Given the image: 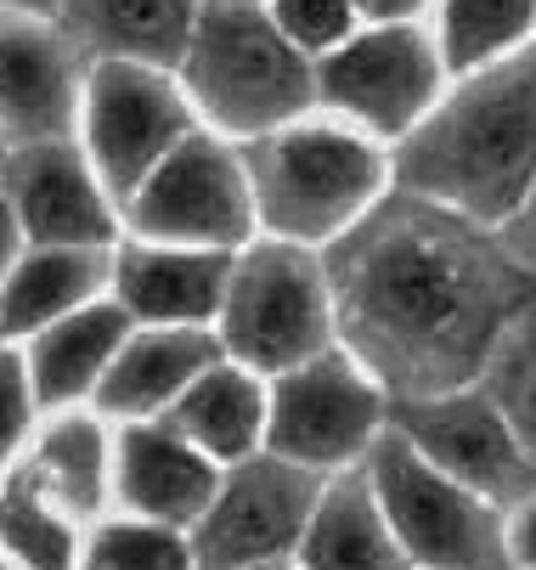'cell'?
Listing matches in <instances>:
<instances>
[{
    "label": "cell",
    "mask_w": 536,
    "mask_h": 570,
    "mask_svg": "<svg viewBox=\"0 0 536 570\" xmlns=\"http://www.w3.org/2000/svg\"><path fill=\"white\" fill-rule=\"evenodd\" d=\"M328 288L350 356L396 401L464 390L536 311V272L503 232L407 187L339 232Z\"/></svg>",
    "instance_id": "6da1fadb"
},
{
    "label": "cell",
    "mask_w": 536,
    "mask_h": 570,
    "mask_svg": "<svg viewBox=\"0 0 536 570\" xmlns=\"http://www.w3.org/2000/svg\"><path fill=\"white\" fill-rule=\"evenodd\" d=\"M390 170L418 198L503 226L536 187V40L464 73V86L401 136Z\"/></svg>",
    "instance_id": "7a4b0ae2"
},
{
    "label": "cell",
    "mask_w": 536,
    "mask_h": 570,
    "mask_svg": "<svg viewBox=\"0 0 536 570\" xmlns=\"http://www.w3.org/2000/svg\"><path fill=\"white\" fill-rule=\"evenodd\" d=\"M176 73L192 108L238 141L282 130L317 102V57L299 51L260 0H204Z\"/></svg>",
    "instance_id": "3957f363"
},
{
    "label": "cell",
    "mask_w": 536,
    "mask_h": 570,
    "mask_svg": "<svg viewBox=\"0 0 536 570\" xmlns=\"http://www.w3.org/2000/svg\"><path fill=\"white\" fill-rule=\"evenodd\" d=\"M244 165L260 220L294 243H322L350 232L385 187V153L373 147L367 130L311 119L244 141Z\"/></svg>",
    "instance_id": "277c9868"
},
{
    "label": "cell",
    "mask_w": 536,
    "mask_h": 570,
    "mask_svg": "<svg viewBox=\"0 0 536 570\" xmlns=\"http://www.w3.org/2000/svg\"><path fill=\"white\" fill-rule=\"evenodd\" d=\"M373 492L385 503L401 548L429 570H519L508 525L492 498L429 463L396 424L373 441Z\"/></svg>",
    "instance_id": "5b68a950"
},
{
    "label": "cell",
    "mask_w": 536,
    "mask_h": 570,
    "mask_svg": "<svg viewBox=\"0 0 536 570\" xmlns=\"http://www.w3.org/2000/svg\"><path fill=\"white\" fill-rule=\"evenodd\" d=\"M220 311H226V345L249 367L288 373L328 351L334 328L328 266H317L294 237L260 243L232 266V288H226Z\"/></svg>",
    "instance_id": "8992f818"
},
{
    "label": "cell",
    "mask_w": 536,
    "mask_h": 570,
    "mask_svg": "<svg viewBox=\"0 0 536 570\" xmlns=\"http://www.w3.org/2000/svg\"><path fill=\"white\" fill-rule=\"evenodd\" d=\"M446 73L451 68L440 57V40H429L418 23H373L367 35H350L345 46L317 57V102H328L367 136L401 141L440 102Z\"/></svg>",
    "instance_id": "52a82bcc"
},
{
    "label": "cell",
    "mask_w": 536,
    "mask_h": 570,
    "mask_svg": "<svg viewBox=\"0 0 536 570\" xmlns=\"http://www.w3.org/2000/svg\"><path fill=\"white\" fill-rule=\"evenodd\" d=\"M80 114H86L91 165L119 204L192 136L187 86H176L170 68L152 62H91Z\"/></svg>",
    "instance_id": "ba28073f"
},
{
    "label": "cell",
    "mask_w": 536,
    "mask_h": 570,
    "mask_svg": "<svg viewBox=\"0 0 536 570\" xmlns=\"http://www.w3.org/2000/svg\"><path fill=\"white\" fill-rule=\"evenodd\" d=\"M125 215L147 243H181V249H226V243H244L260 220L244 153L204 130H192L125 198Z\"/></svg>",
    "instance_id": "9c48e42d"
},
{
    "label": "cell",
    "mask_w": 536,
    "mask_h": 570,
    "mask_svg": "<svg viewBox=\"0 0 536 570\" xmlns=\"http://www.w3.org/2000/svg\"><path fill=\"white\" fill-rule=\"evenodd\" d=\"M322 503L317 469L294 458H249L220 480V492L198 525L192 559L204 570H255L277 564L294 542H305L311 514Z\"/></svg>",
    "instance_id": "30bf717a"
},
{
    "label": "cell",
    "mask_w": 536,
    "mask_h": 570,
    "mask_svg": "<svg viewBox=\"0 0 536 570\" xmlns=\"http://www.w3.org/2000/svg\"><path fill=\"white\" fill-rule=\"evenodd\" d=\"M390 424L446 474L475 485L497 509H519L536 498V458L519 446L514 424L486 390H446L424 401H396Z\"/></svg>",
    "instance_id": "8fae6325"
},
{
    "label": "cell",
    "mask_w": 536,
    "mask_h": 570,
    "mask_svg": "<svg viewBox=\"0 0 536 570\" xmlns=\"http://www.w3.org/2000/svg\"><path fill=\"white\" fill-rule=\"evenodd\" d=\"M367 367H350L345 356L322 351L311 362H299L277 379L271 395V446L305 469H334L350 463L361 446L378 441L385 424V395Z\"/></svg>",
    "instance_id": "7c38bea8"
},
{
    "label": "cell",
    "mask_w": 536,
    "mask_h": 570,
    "mask_svg": "<svg viewBox=\"0 0 536 570\" xmlns=\"http://www.w3.org/2000/svg\"><path fill=\"white\" fill-rule=\"evenodd\" d=\"M86 57L57 18L0 12V130L12 141L68 136L86 108Z\"/></svg>",
    "instance_id": "4fadbf2b"
},
{
    "label": "cell",
    "mask_w": 536,
    "mask_h": 570,
    "mask_svg": "<svg viewBox=\"0 0 536 570\" xmlns=\"http://www.w3.org/2000/svg\"><path fill=\"white\" fill-rule=\"evenodd\" d=\"M0 193L12 198V209L34 243H97L102 249L113 237L108 181L68 136L12 141Z\"/></svg>",
    "instance_id": "5bb4252c"
},
{
    "label": "cell",
    "mask_w": 536,
    "mask_h": 570,
    "mask_svg": "<svg viewBox=\"0 0 536 570\" xmlns=\"http://www.w3.org/2000/svg\"><path fill=\"white\" fill-rule=\"evenodd\" d=\"M204 0H62L57 23L86 62H152L176 68L187 57Z\"/></svg>",
    "instance_id": "9a60e30c"
},
{
    "label": "cell",
    "mask_w": 536,
    "mask_h": 570,
    "mask_svg": "<svg viewBox=\"0 0 536 570\" xmlns=\"http://www.w3.org/2000/svg\"><path fill=\"white\" fill-rule=\"evenodd\" d=\"M215 469L209 458L165 419V424H136L119 441V498L159 525L204 520L215 503Z\"/></svg>",
    "instance_id": "2e32d148"
},
{
    "label": "cell",
    "mask_w": 536,
    "mask_h": 570,
    "mask_svg": "<svg viewBox=\"0 0 536 570\" xmlns=\"http://www.w3.org/2000/svg\"><path fill=\"white\" fill-rule=\"evenodd\" d=\"M119 299L147 322H198L226 305L232 266L215 249H181V243H130L113 255Z\"/></svg>",
    "instance_id": "e0dca14e"
},
{
    "label": "cell",
    "mask_w": 536,
    "mask_h": 570,
    "mask_svg": "<svg viewBox=\"0 0 536 570\" xmlns=\"http://www.w3.org/2000/svg\"><path fill=\"white\" fill-rule=\"evenodd\" d=\"M305 570H407V548L373 492V474H345L328 485L311 531H305Z\"/></svg>",
    "instance_id": "ac0fdd59"
},
{
    "label": "cell",
    "mask_w": 536,
    "mask_h": 570,
    "mask_svg": "<svg viewBox=\"0 0 536 570\" xmlns=\"http://www.w3.org/2000/svg\"><path fill=\"white\" fill-rule=\"evenodd\" d=\"M209 367H215V340L209 334H198L192 322H159L152 334L125 340V351L102 373V406L119 413V419L159 413L165 401H176Z\"/></svg>",
    "instance_id": "d6986e66"
},
{
    "label": "cell",
    "mask_w": 536,
    "mask_h": 570,
    "mask_svg": "<svg viewBox=\"0 0 536 570\" xmlns=\"http://www.w3.org/2000/svg\"><path fill=\"white\" fill-rule=\"evenodd\" d=\"M102 277H113V261L97 243H40V249L23 255L12 266V277L0 283V334L46 328L62 311L91 299Z\"/></svg>",
    "instance_id": "ffe728a7"
},
{
    "label": "cell",
    "mask_w": 536,
    "mask_h": 570,
    "mask_svg": "<svg viewBox=\"0 0 536 570\" xmlns=\"http://www.w3.org/2000/svg\"><path fill=\"white\" fill-rule=\"evenodd\" d=\"M130 316H136V311L119 299V305H91V311H80V316L51 322L46 340H40L34 356H29L34 395H40L46 406H57V401H73L86 384H97V379L113 367V356L125 351V340H130Z\"/></svg>",
    "instance_id": "44dd1931"
},
{
    "label": "cell",
    "mask_w": 536,
    "mask_h": 570,
    "mask_svg": "<svg viewBox=\"0 0 536 570\" xmlns=\"http://www.w3.org/2000/svg\"><path fill=\"white\" fill-rule=\"evenodd\" d=\"M266 419H271L266 395L238 367H209L170 401V424L215 458H249Z\"/></svg>",
    "instance_id": "7402d4cb"
},
{
    "label": "cell",
    "mask_w": 536,
    "mask_h": 570,
    "mask_svg": "<svg viewBox=\"0 0 536 570\" xmlns=\"http://www.w3.org/2000/svg\"><path fill=\"white\" fill-rule=\"evenodd\" d=\"M0 548L29 570H68L73 564V525L68 509L51 498L34 463H23L0 492Z\"/></svg>",
    "instance_id": "603a6c76"
},
{
    "label": "cell",
    "mask_w": 536,
    "mask_h": 570,
    "mask_svg": "<svg viewBox=\"0 0 536 570\" xmlns=\"http://www.w3.org/2000/svg\"><path fill=\"white\" fill-rule=\"evenodd\" d=\"M536 35V0H440V57L451 73H475Z\"/></svg>",
    "instance_id": "cb8c5ba5"
},
{
    "label": "cell",
    "mask_w": 536,
    "mask_h": 570,
    "mask_svg": "<svg viewBox=\"0 0 536 570\" xmlns=\"http://www.w3.org/2000/svg\"><path fill=\"white\" fill-rule=\"evenodd\" d=\"M34 469L68 514H97L108 498V441L91 419L51 424L40 452H34Z\"/></svg>",
    "instance_id": "d4e9b609"
},
{
    "label": "cell",
    "mask_w": 536,
    "mask_h": 570,
    "mask_svg": "<svg viewBox=\"0 0 536 570\" xmlns=\"http://www.w3.org/2000/svg\"><path fill=\"white\" fill-rule=\"evenodd\" d=\"M480 390L503 406V419L514 424L519 446L536 458V311L519 316L497 340V351L480 373Z\"/></svg>",
    "instance_id": "484cf974"
},
{
    "label": "cell",
    "mask_w": 536,
    "mask_h": 570,
    "mask_svg": "<svg viewBox=\"0 0 536 570\" xmlns=\"http://www.w3.org/2000/svg\"><path fill=\"white\" fill-rule=\"evenodd\" d=\"M187 548L170 537V525L147 520V525H108L91 553L86 570H187Z\"/></svg>",
    "instance_id": "4316f807"
},
{
    "label": "cell",
    "mask_w": 536,
    "mask_h": 570,
    "mask_svg": "<svg viewBox=\"0 0 536 570\" xmlns=\"http://www.w3.org/2000/svg\"><path fill=\"white\" fill-rule=\"evenodd\" d=\"M271 18L282 23V35L311 51V57H328L334 46H345L356 35V0H266Z\"/></svg>",
    "instance_id": "83f0119b"
},
{
    "label": "cell",
    "mask_w": 536,
    "mask_h": 570,
    "mask_svg": "<svg viewBox=\"0 0 536 570\" xmlns=\"http://www.w3.org/2000/svg\"><path fill=\"white\" fill-rule=\"evenodd\" d=\"M29 401H34V379H23V362L12 351H0V463L12 458L29 424Z\"/></svg>",
    "instance_id": "f1b7e54d"
},
{
    "label": "cell",
    "mask_w": 536,
    "mask_h": 570,
    "mask_svg": "<svg viewBox=\"0 0 536 570\" xmlns=\"http://www.w3.org/2000/svg\"><path fill=\"white\" fill-rule=\"evenodd\" d=\"M497 232H503V243H508V249H514V255H519V261L536 272V187L525 193V204H519V209H514V215H508Z\"/></svg>",
    "instance_id": "f546056e"
},
{
    "label": "cell",
    "mask_w": 536,
    "mask_h": 570,
    "mask_svg": "<svg viewBox=\"0 0 536 570\" xmlns=\"http://www.w3.org/2000/svg\"><path fill=\"white\" fill-rule=\"evenodd\" d=\"M18 249H23V220H18L12 198L0 193V283H7V277H12V266L23 261Z\"/></svg>",
    "instance_id": "4dcf8cb0"
},
{
    "label": "cell",
    "mask_w": 536,
    "mask_h": 570,
    "mask_svg": "<svg viewBox=\"0 0 536 570\" xmlns=\"http://www.w3.org/2000/svg\"><path fill=\"white\" fill-rule=\"evenodd\" d=\"M508 542H514V564H519V570H536V498L514 509Z\"/></svg>",
    "instance_id": "1f68e13d"
},
{
    "label": "cell",
    "mask_w": 536,
    "mask_h": 570,
    "mask_svg": "<svg viewBox=\"0 0 536 570\" xmlns=\"http://www.w3.org/2000/svg\"><path fill=\"white\" fill-rule=\"evenodd\" d=\"M424 7H429V0H356V12L367 23H413Z\"/></svg>",
    "instance_id": "d6a6232c"
},
{
    "label": "cell",
    "mask_w": 536,
    "mask_h": 570,
    "mask_svg": "<svg viewBox=\"0 0 536 570\" xmlns=\"http://www.w3.org/2000/svg\"><path fill=\"white\" fill-rule=\"evenodd\" d=\"M62 0H0V12H29V18H57Z\"/></svg>",
    "instance_id": "836d02e7"
},
{
    "label": "cell",
    "mask_w": 536,
    "mask_h": 570,
    "mask_svg": "<svg viewBox=\"0 0 536 570\" xmlns=\"http://www.w3.org/2000/svg\"><path fill=\"white\" fill-rule=\"evenodd\" d=\"M7 158H12V136L0 130V176H7Z\"/></svg>",
    "instance_id": "e575fe53"
},
{
    "label": "cell",
    "mask_w": 536,
    "mask_h": 570,
    "mask_svg": "<svg viewBox=\"0 0 536 570\" xmlns=\"http://www.w3.org/2000/svg\"><path fill=\"white\" fill-rule=\"evenodd\" d=\"M255 570H282V564H255Z\"/></svg>",
    "instance_id": "d590c367"
},
{
    "label": "cell",
    "mask_w": 536,
    "mask_h": 570,
    "mask_svg": "<svg viewBox=\"0 0 536 570\" xmlns=\"http://www.w3.org/2000/svg\"><path fill=\"white\" fill-rule=\"evenodd\" d=\"M0 570H12V564H7V559H0Z\"/></svg>",
    "instance_id": "8d00e7d4"
}]
</instances>
